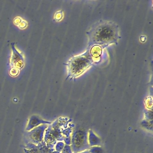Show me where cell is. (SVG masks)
I'll use <instances>...</instances> for the list:
<instances>
[{"instance_id": "cell-1", "label": "cell", "mask_w": 153, "mask_h": 153, "mask_svg": "<svg viewBox=\"0 0 153 153\" xmlns=\"http://www.w3.org/2000/svg\"><path fill=\"white\" fill-rule=\"evenodd\" d=\"M90 36L98 44H110L117 40L118 29L117 26L111 22L101 23L94 27Z\"/></svg>"}, {"instance_id": "cell-2", "label": "cell", "mask_w": 153, "mask_h": 153, "mask_svg": "<svg viewBox=\"0 0 153 153\" xmlns=\"http://www.w3.org/2000/svg\"><path fill=\"white\" fill-rule=\"evenodd\" d=\"M93 63V60L89 54H84L74 57L69 62L70 76L75 77L85 72Z\"/></svg>"}]
</instances>
